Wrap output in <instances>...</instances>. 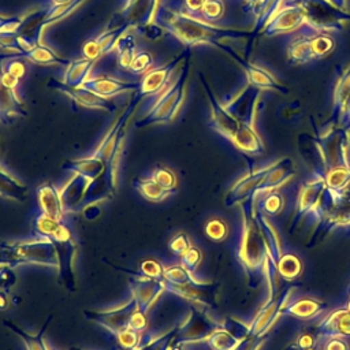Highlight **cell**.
I'll return each mask as SVG.
<instances>
[{
	"instance_id": "ab89813d",
	"label": "cell",
	"mask_w": 350,
	"mask_h": 350,
	"mask_svg": "<svg viewBox=\"0 0 350 350\" xmlns=\"http://www.w3.org/2000/svg\"><path fill=\"white\" fill-rule=\"evenodd\" d=\"M148 327V317L146 313L139 310L138 308L134 310V313L131 314L130 320H129V328L137 331V332H144L145 328Z\"/></svg>"
},
{
	"instance_id": "3957f363",
	"label": "cell",
	"mask_w": 350,
	"mask_h": 350,
	"mask_svg": "<svg viewBox=\"0 0 350 350\" xmlns=\"http://www.w3.org/2000/svg\"><path fill=\"white\" fill-rule=\"evenodd\" d=\"M189 68H190V63H189V55H187L179 70L176 79L171 85L168 83L164 88V90H161L160 96L157 97L153 107L148 111V113L141 120L135 122L137 127H142L152 123L172 122V119L179 112V108L186 94V82H187Z\"/></svg>"
},
{
	"instance_id": "9c48e42d",
	"label": "cell",
	"mask_w": 350,
	"mask_h": 350,
	"mask_svg": "<svg viewBox=\"0 0 350 350\" xmlns=\"http://www.w3.org/2000/svg\"><path fill=\"white\" fill-rule=\"evenodd\" d=\"M137 309V302L131 297L126 304L120 305L119 308H111L105 310H83V316L108 331H111L113 335L123 331L129 327V320L134 310Z\"/></svg>"
},
{
	"instance_id": "484cf974",
	"label": "cell",
	"mask_w": 350,
	"mask_h": 350,
	"mask_svg": "<svg viewBox=\"0 0 350 350\" xmlns=\"http://www.w3.org/2000/svg\"><path fill=\"white\" fill-rule=\"evenodd\" d=\"M22 57L27 59L31 63L41 64V66H59V64H68V62L59 57L52 49L44 46V45H36L33 49L26 52L25 55H21Z\"/></svg>"
},
{
	"instance_id": "7dc6e473",
	"label": "cell",
	"mask_w": 350,
	"mask_h": 350,
	"mask_svg": "<svg viewBox=\"0 0 350 350\" xmlns=\"http://www.w3.org/2000/svg\"><path fill=\"white\" fill-rule=\"evenodd\" d=\"M331 4H334L336 8L339 10H343V11H349L347 7H349V0H328Z\"/></svg>"
},
{
	"instance_id": "1f68e13d",
	"label": "cell",
	"mask_w": 350,
	"mask_h": 350,
	"mask_svg": "<svg viewBox=\"0 0 350 350\" xmlns=\"http://www.w3.org/2000/svg\"><path fill=\"white\" fill-rule=\"evenodd\" d=\"M163 280L174 284H183L193 280V278L191 273L182 264H174L170 267H164Z\"/></svg>"
},
{
	"instance_id": "7c38bea8",
	"label": "cell",
	"mask_w": 350,
	"mask_h": 350,
	"mask_svg": "<svg viewBox=\"0 0 350 350\" xmlns=\"http://www.w3.org/2000/svg\"><path fill=\"white\" fill-rule=\"evenodd\" d=\"M48 86L66 93L75 103H78L79 105L86 107V108L105 109V111H112L115 108V104L111 101V98H105L82 85L81 86H70V85H66L63 81L60 82L57 79H51L48 82Z\"/></svg>"
},
{
	"instance_id": "8d00e7d4",
	"label": "cell",
	"mask_w": 350,
	"mask_h": 350,
	"mask_svg": "<svg viewBox=\"0 0 350 350\" xmlns=\"http://www.w3.org/2000/svg\"><path fill=\"white\" fill-rule=\"evenodd\" d=\"M180 257V264L191 273L196 271L197 265L200 264V260H201V253L198 249L190 246Z\"/></svg>"
},
{
	"instance_id": "4316f807",
	"label": "cell",
	"mask_w": 350,
	"mask_h": 350,
	"mask_svg": "<svg viewBox=\"0 0 350 350\" xmlns=\"http://www.w3.org/2000/svg\"><path fill=\"white\" fill-rule=\"evenodd\" d=\"M115 48L118 49V63L122 68H130V64L135 56V40L130 33L123 31L116 41Z\"/></svg>"
},
{
	"instance_id": "f5cc1de1",
	"label": "cell",
	"mask_w": 350,
	"mask_h": 350,
	"mask_svg": "<svg viewBox=\"0 0 350 350\" xmlns=\"http://www.w3.org/2000/svg\"><path fill=\"white\" fill-rule=\"evenodd\" d=\"M48 350H55V349H53V347H51V346L48 345Z\"/></svg>"
},
{
	"instance_id": "d590c367",
	"label": "cell",
	"mask_w": 350,
	"mask_h": 350,
	"mask_svg": "<svg viewBox=\"0 0 350 350\" xmlns=\"http://www.w3.org/2000/svg\"><path fill=\"white\" fill-rule=\"evenodd\" d=\"M5 66H3V68L10 72L12 77L21 79L25 74H26V64L22 62V56L19 55V57H5L4 59Z\"/></svg>"
},
{
	"instance_id": "f35d334b",
	"label": "cell",
	"mask_w": 350,
	"mask_h": 350,
	"mask_svg": "<svg viewBox=\"0 0 350 350\" xmlns=\"http://www.w3.org/2000/svg\"><path fill=\"white\" fill-rule=\"evenodd\" d=\"M168 247L170 250L174 253V254H178V256H182L189 247H190V242H189V238L186 234L183 232H178L176 235H174L168 243Z\"/></svg>"
},
{
	"instance_id": "83f0119b",
	"label": "cell",
	"mask_w": 350,
	"mask_h": 350,
	"mask_svg": "<svg viewBox=\"0 0 350 350\" xmlns=\"http://www.w3.org/2000/svg\"><path fill=\"white\" fill-rule=\"evenodd\" d=\"M60 220H56L42 212L38 213V216L33 221V230L37 238H48L52 239L53 234L60 226Z\"/></svg>"
},
{
	"instance_id": "7a4b0ae2",
	"label": "cell",
	"mask_w": 350,
	"mask_h": 350,
	"mask_svg": "<svg viewBox=\"0 0 350 350\" xmlns=\"http://www.w3.org/2000/svg\"><path fill=\"white\" fill-rule=\"evenodd\" d=\"M335 38L331 33L302 27L287 40V57L291 64H306L321 60L335 49Z\"/></svg>"
},
{
	"instance_id": "30bf717a",
	"label": "cell",
	"mask_w": 350,
	"mask_h": 350,
	"mask_svg": "<svg viewBox=\"0 0 350 350\" xmlns=\"http://www.w3.org/2000/svg\"><path fill=\"white\" fill-rule=\"evenodd\" d=\"M187 53H189V51L176 56L170 63H167L159 68H150L148 72H145V75L142 77V79L139 82L137 96L139 98H142L145 96H150V94H156V93L161 92L168 85L171 74L182 64V62L187 56Z\"/></svg>"
},
{
	"instance_id": "4fadbf2b",
	"label": "cell",
	"mask_w": 350,
	"mask_h": 350,
	"mask_svg": "<svg viewBox=\"0 0 350 350\" xmlns=\"http://www.w3.org/2000/svg\"><path fill=\"white\" fill-rule=\"evenodd\" d=\"M234 60L243 70V72H245V75L247 78V83L250 86H253V88H256L258 90L273 89V90L280 92V93H286L287 92L286 86L272 72H269L262 66L254 64V63L249 62L247 59H245V57H242L239 55Z\"/></svg>"
},
{
	"instance_id": "f1b7e54d",
	"label": "cell",
	"mask_w": 350,
	"mask_h": 350,
	"mask_svg": "<svg viewBox=\"0 0 350 350\" xmlns=\"http://www.w3.org/2000/svg\"><path fill=\"white\" fill-rule=\"evenodd\" d=\"M116 340L119 343V346L123 350H133V349H139L141 346H144L148 340H145L142 332H137L131 328H124L123 331L118 332L116 335Z\"/></svg>"
},
{
	"instance_id": "cb8c5ba5",
	"label": "cell",
	"mask_w": 350,
	"mask_h": 350,
	"mask_svg": "<svg viewBox=\"0 0 350 350\" xmlns=\"http://www.w3.org/2000/svg\"><path fill=\"white\" fill-rule=\"evenodd\" d=\"M0 115H21L25 116L26 111L16 96V92L7 88L0 79Z\"/></svg>"
},
{
	"instance_id": "836d02e7",
	"label": "cell",
	"mask_w": 350,
	"mask_h": 350,
	"mask_svg": "<svg viewBox=\"0 0 350 350\" xmlns=\"http://www.w3.org/2000/svg\"><path fill=\"white\" fill-rule=\"evenodd\" d=\"M200 14L202 15V21L209 23L220 19L224 14L223 0H206Z\"/></svg>"
},
{
	"instance_id": "52a82bcc",
	"label": "cell",
	"mask_w": 350,
	"mask_h": 350,
	"mask_svg": "<svg viewBox=\"0 0 350 350\" xmlns=\"http://www.w3.org/2000/svg\"><path fill=\"white\" fill-rule=\"evenodd\" d=\"M306 26V18L302 7L295 0H286L282 8L271 18L262 29L265 37L291 34Z\"/></svg>"
},
{
	"instance_id": "f907efd6",
	"label": "cell",
	"mask_w": 350,
	"mask_h": 350,
	"mask_svg": "<svg viewBox=\"0 0 350 350\" xmlns=\"http://www.w3.org/2000/svg\"><path fill=\"white\" fill-rule=\"evenodd\" d=\"M345 129L347 130V133H349V137H350V113H349V118H347V122H346V126H345Z\"/></svg>"
},
{
	"instance_id": "8fae6325",
	"label": "cell",
	"mask_w": 350,
	"mask_h": 350,
	"mask_svg": "<svg viewBox=\"0 0 350 350\" xmlns=\"http://www.w3.org/2000/svg\"><path fill=\"white\" fill-rule=\"evenodd\" d=\"M350 113V64L342 70L334 90V103L327 126L345 127Z\"/></svg>"
},
{
	"instance_id": "d6a6232c",
	"label": "cell",
	"mask_w": 350,
	"mask_h": 350,
	"mask_svg": "<svg viewBox=\"0 0 350 350\" xmlns=\"http://www.w3.org/2000/svg\"><path fill=\"white\" fill-rule=\"evenodd\" d=\"M139 272H141V276H144V278L154 279V280H163L164 267L161 265L160 261H157L154 258H146V260L141 261Z\"/></svg>"
},
{
	"instance_id": "ee69618b",
	"label": "cell",
	"mask_w": 350,
	"mask_h": 350,
	"mask_svg": "<svg viewBox=\"0 0 350 350\" xmlns=\"http://www.w3.org/2000/svg\"><path fill=\"white\" fill-rule=\"evenodd\" d=\"M81 212H82V215H83V217H85L86 220H94V219H97V217L101 215V209H100V206L97 205V202L89 204V205L83 206V208L81 209Z\"/></svg>"
},
{
	"instance_id": "db71d44e",
	"label": "cell",
	"mask_w": 350,
	"mask_h": 350,
	"mask_svg": "<svg viewBox=\"0 0 350 350\" xmlns=\"http://www.w3.org/2000/svg\"><path fill=\"white\" fill-rule=\"evenodd\" d=\"M133 350H139V349H133Z\"/></svg>"
},
{
	"instance_id": "5b68a950",
	"label": "cell",
	"mask_w": 350,
	"mask_h": 350,
	"mask_svg": "<svg viewBox=\"0 0 350 350\" xmlns=\"http://www.w3.org/2000/svg\"><path fill=\"white\" fill-rule=\"evenodd\" d=\"M304 10L306 26L324 33H340L350 23V12L336 8L328 0H295Z\"/></svg>"
},
{
	"instance_id": "e0dca14e",
	"label": "cell",
	"mask_w": 350,
	"mask_h": 350,
	"mask_svg": "<svg viewBox=\"0 0 350 350\" xmlns=\"http://www.w3.org/2000/svg\"><path fill=\"white\" fill-rule=\"evenodd\" d=\"M164 290L170 291L180 298L189 299V301H196V302H202L211 305L213 302V287L208 284H201L194 280H190L183 284H174L165 280H161Z\"/></svg>"
},
{
	"instance_id": "74e56055",
	"label": "cell",
	"mask_w": 350,
	"mask_h": 350,
	"mask_svg": "<svg viewBox=\"0 0 350 350\" xmlns=\"http://www.w3.org/2000/svg\"><path fill=\"white\" fill-rule=\"evenodd\" d=\"M16 284V273L10 265L0 267V290L8 291Z\"/></svg>"
},
{
	"instance_id": "4dcf8cb0",
	"label": "cell",
	"mask_w": 350,
	"mask_h": 350,
	"mask_svg": "<svg viewBox=\"0 0 350 350\" xmlns=\"http://www.w3.org/2000/svg\"><path fill=\"white\" fill-rule=\"evenodd\" d=\"M178 329H179V327H174L172 329L164 332L163 335L149 339L144 346L139 347V350H168L171 347V345L174 343Z\"/></svg>"
},
{
	"instance_id": "ffe728a7",
	"label": "cell",
	"mask_w": 350,
	"mask_h": 350,
	"mask_svg": "<svg viewBox=\"0 0 350 350\" xmlns=\"http://www.w3.org/2000/svg\"><path fill=\"white\" fill-rule=\"evenodd\" d=\"M52 320V316H48L45 323L42 324V327L38 329V332L36 334H30L25 329H22L19 325H16L14 321L11 320H4L3 324L5 325V328H8L11 332H14L16 336H19V339L23 342L26 350H48V345L44 340V334L46 331V327L49 325Z\"/></svg>"
},
{
	"instance_id": "ac0fdd59",
	"label": "cell",
	"mask_w": 350,
	"mask_h": 350,
	"mask_svg": "<svg viewBox=\"0 0 350 350\" xmlns=\"http://www.w3.org/2000/svg\"><path fill=\"white\" fill-rule=\"evenodd\" d=\"M37 200L40 212L62 221L66 211L62 202L59 189H56L52 183H44L37 190Z\"/></svg>"
},
{
	"instance_id": "bcb514c9",
	"label": "cell",
	"mask_w": 350,
	"mask_h": 350,
	"mask_svg": "<svg viewBox=\"0 0 350 350\" xmlns=\"http://www.w3.org/2000/svg\"><path fill=\"white\" fill-rule=\"evenodd\" d=\"M10 305V301H8V295H7V291H3L0 290V312L5 310Z\"/></svg>"
},
{
	"instance_id": "d4e9b609",
	"label": "cell",
	"mask_w": 350,
	"mask_h": 350,
	"mask_svg": "<svg viewBox=\"0 0 350 350\" xmlns=\"http://www.w3.org/2000/svg\"><path fill=\"white\" fill-rule=\"evenodd\" d=\"M93 62L94 60H92V59L83 57V59H78V60L70 63L63 82L70 86H81L83 83V81L89 77L88 74H89V70H90Z\"/></svg>"
},
{
	"instance_id": "44dd1931",
	"label": "cell",
	"mask_w": 350,
	"mask_h": 350,
	"mask_svg": "<svg viewBox=\"0 0 350 350\" xmlns=\"http://www.w3.org/2000/svg\"><path fill=\"white\" fill-rule=\"evenodd\" d=\"M0 197L25 201L27 197V187L16 178L11 176L0 167Z\"/></svg>"
},
{
	"instance_id": "ba28073f",
	"label": "cell",
	"mask_w": 350,
	"mask_h": 350,
	"mask_svg": "<svg viewBox=\"0 0 350 350\" xmlns=\"http://www.w3.org/2000/svg\"><path fill=\"white\" fill-rule=\"evenodd\" d=\"M201 83L204 86V90L206 93L208 101H209V107H211V118H209V126L216 130L217 133H220L221 135H224L228 139H234V137L237 135L241 123L235 119V116L227 109V107L220 103L217 100V97L215 96V93L212 92L211 86L208 85V82L205 81L204 75H201Z\"/></svg>"
},
{
	"instance_id": "f546056e",
	"label": "cell",
	"mask_w": 350,
	"mask_h": 350,
	"mask_svg": "<svg viewBox=\"0 0 350 350\" xmlns=\"http://www.w3.org/2000/svg\"><path fill=\"white\" fill-rule=\"evenodd\" d=\"M150 178H153L161 187H164L165 190H168L171 193H174L178 187V179H176L175 172L165 165H157L153 170Z\"/></svg>"
},
{
	"instance_id": "5bb4252c",
	"label": "cell",
	"mask_w": 350,
	"mask_h": 350,
	"mask_svg": "<svg viewBox=\"0 0 350 350\" xmlns=\"http://www.w3.org/2000/svg\"><path fill=\"white\" fill-rule=\"evenodd\" d=\"M129 287L133 294L131 297L137 302V308L145 313H148L156 299L163 294V291H165L161 280L148 279L144 276L131 279Z\"/></svg>"
},
{
	"instance_id": "60d3db41",
	"label": "cell",
	"mask_w": 350,
	"mask_h": 350,
	"mask_svg": "<svg viewBox=\"0 0 350 350\" xmlns=\"http://www.w3.org/2000/svg\"><path fill=\"white\" fill-rule=\"evenodd\" d=\"M205 232H206V235H208L211 239L217 241V239H221V238L224 237V234H226V226H224L220 220L212 219V220H209V221L206 223V226H205Z\"/></svg>"
},
{
	"instance_id": "8992f818",
	"label": "cell",
	"mask_w": 350,
	"mask_h": 350,
	"mask_svg": "<svg viewBox=\"0 0 350 350\" xmlns=\"http://www.w3.org/2000/svg\"><path fill=\"white\" fill-rule=\"evenodd\" d=\"M52 241L55 243L56 253H57L59 282L68 291H75L77 290V278H75L74 262H75L78 246H77V242L72 237L70 227L62 221L59 228L53 234Z\"/></svg>"
},
{
	"instance_id": "7402d4cb",
	"label": "cell",
	"mask_w": 350,
	"mask_h": 350,
	"mask_svg": "<svg viewBox=\"0 0 350 350\" xmlns=\"http://www.w3.org/2000/svg\"><path fill=\"white\" fill-rule=\"evenodd\" d=\"M286 0H260L258 5L254 8V15H256V22L254 27L252 30V34H257L262 31L265 25L271 21V18L282 8Z\"/></svg>"
},
{
	"instance_id": "f6af8a7d",
	"label": "cell",
	"mask_w": 350,
	"mask_h": 350,
	"mask_svg": "<svg viewBox=\"0 0 350 350\" xmlns=\"http://www.w3.org/2000/svg\"><path fill=\"white\" fill-rule=\"evenodd\" d=\"M205 1L206 0H185L186 8H187L186 12H201Z\"/></svg>"
},
{
	"instance_id": "681fc988",
	"label": "cell",
	"mask_w": 350,
	"mask_h": 350,
	"mask_svg": "<svg viewBox=\"0 0 350 350\" xmlns=\"http://www.w3.org/2000/svg\"><path fill=\"white\" fill-rule=\"evenodd\" d=\"M246 4H247V7L249 8H252V11H254V8L258 5V3H260V0H243Z\"/></svg>"
},
{
	"instance_id": "277c9868",
	"label": "cell",
	"mask_w": 350,
	"mask_h": 350,
	"mask_svg": "<svg viewBox=\"0 0 350 350\" xmlns=\"http://www.w3.org/2000/svg\"><path fill=\"white\" fill-rule=\"evenodd\" d=\"M8 265L19 264H38L57 268V253L52 239L34 238L29 241H18L5 243Z\"/></svg>"
},
{
	"instance_id": "816d5d0a",
	"label": "cell",
	"mask_w": 350,
	"mask_h": 350,
	"mask_svg": "<svg viewBox=\"0 0 350 350\" xmlns=\"http://www.w3.org/2000/svg\"><path fill=\"white\" fill-rule=\"evenodd\" d=\"M68 350H83V349H81V347H74V346H72V347H70Z\"/></svg>"
},
{
	"instance_id": "d6986e66",
	"label": "cell",
	"mask_w": 350,
	"mask_h": 350,
	"mask_svg": "<svg viewBox=\"0 0 350 350\" xmlns=\"http://www.w3.org/2000/svg\"><path fill=\"white\" fill-rule=\"evenodd\" d=\"M89 182L90 180H88L82 175L74 174L70 180L63 185L62 189H59L64 211H77L81 208V202Z\"/></svg>"
},
{
	"instance_id": "6da1fadb",
	"label": "cell",
	"mask_w": 350,
	"mask_h": 350,
	"mask_svg": "<svg viewBox=\"0 0 350 350\" xmlns=\"http://www.w3.org/2000/svg\"><path fill=\"white\" fill-rule=\"evenodd\" d=\"M163 23L167 26L172 34L187 45H200V44H209L220 48L228 56L235 59L238 53L223 44L228 40H243L252 37V31L235 30V29H221L198 19L190 15L186 11H164Z\"/></svg>"
},
{
	"instance_id": "c3c4849f",
	"label": "cell",
	"mask_w": 350,
	"mask_h": 350,
	"mask_svg": "<svg viewBox=\"0 0 350 350\" xmlns=\"http://www.w3.org/2000/svg\"><path fill=\"white\" fill-rule=\"evenodd\" d=\"M3 265H8V257H7V252H5V243H3L0 246V267Z\"/></svg>"
},
{
	"instance_id": "7bdbcfd3",
	"label": "cell",
	"mask_w": 350,
	"mask_h": 350,
	"mask_svg": "<svg viewBox=\"0 0 350 350\" xmlns=\"http://www.w3.org/2000/svg\"><path fill=\"white\" fill-rule=\"evenodd\" d=\"M22 23L21 18L15 16H0V34L3 33H14L19 29Z\"/></svg>"
},
{
	"instance_id": "9a60e30c",
	"label": "cell",
	"mask_w": 350,
	"mask_h": 350,
	"mask_svg": "<svg viewBox=\"0 0 350 350\" xmlns=\"http://www.w3.org/2000/svg\"><path fill=\"white\" fill-rule=\"evenodd\" d=\"M211 329L212 323L206 319V316L202 312L191 308L189 317L183 321V324H180L174 343L182 345L186 342L200 340L205 338L211 332Z\"/></svg>"
},
{
	"instance_id": "e575fe53",
	"label": "cell",
	"mask_w": 350,
	"mask_h": 350,
	"mask_svg": "<svg viewBox=\"0 0 350 350\" xmlns=\"http://www.w3.org/2000/svg\"><path fill=\"white\" fill-rule=\"evenodd\" d=\"M152 64H153V56L149 52L142 51L135 53L129 70H131L135 74H142V72H148L152 68Z\"/></svg>"
},
{
	"instance_id": "b9f144b4",
	"label": "cell",
	"mask_w": 350,
	"mask_h": 350,
	"mask_svg": "<svg viewBox=\"0 0 350 350\" xmlns=\"http://www.w3.org/2000/svg\"><path fill=\"white\" fill-rule=\"evenodd\" d=\"M138 31L144 36V37H146V38H149V40H159V38H161L163 36H164V30L161 29V26H159V25H154V23H145V25H142V26H139L138 27Z\"/></svg>"
},
{
	"instance_id": "2e32d148",
	"label": "cell",
	"mask_w": 350,
	"mask_h": 350,
	"mask_svg": "<svg viewBox=\"0 0 350 350\" xmlns=\"http://www.w3.org/2000/svg\"><path fill=\"white\" fill-rule=\"evenodd\" d=\"M82 86L93 90L94 93H97L105 98H111L115 94L138 89L139 83L120 81L118 78H111L107 75H96V77H88L83 81Z\"/></svg>"
},
{
	"instance_id": "11a10c76",
	"label": "cell",
	"mask_w": 350,
	"mask_h": 350,
	"mask_svg": "<svg viewBox=\"0 0 350 350\" xmlns=\"http://www.w3.org/2000/svg\"><path fill=\"white\" fill-rule=\"evenodd\" d=\"M1 245H3V243H0V246H1Z\"/></svg>"
},
{
	"instance_id": "603a6c76",
	"label": "cell",
	"mask_w": 350,
	"mask_h": 350,
	"mask_svg": "<svg viewBox=\"0 0 350 350\" xmlns=\"http://www.w3.org/2000/svg\"><path fill=\"white\" fill-rule=\"evenodd\" d=\"M133 185H134V189L145 200L153 201V202L163 201L170 194H172L171 191H168L164 187H161L153 178H137V179L133 180Z\"/></svg>"
}]
</instances>
